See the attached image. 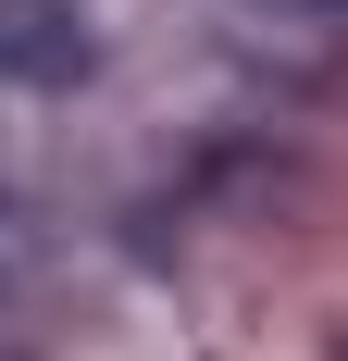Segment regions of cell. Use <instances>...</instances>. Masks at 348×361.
<instances>
[{"label":"cell","instance_id":"6da1fadb","mask_svg":"<svg viewBox=\"0 0 348 361\" xmlns=\"http://www.w3.org/2000/svg\"><path fill=\"white\" fill-rule=\"evenodd\" d=\"M100 13L87 0H0V87H87Z\"/></svg>","mask_w":348,"mask_h":361},{"label":"cell","instance_id":"7a4b0ae2","mask_svg":"<svg viewBox=\"0 0 348 361\" xmlns=\"http://www.w3.org/2000/svg\"><path fill=\"white\" fill-rule=\"evenodd\" d=\"M50 250H63V237H50V212H37L25 187L0 175V299H13V287H37V274H50Z\"/></svg>","mask_w":348,"mask_h":361},{"label":"cell","instance_id":"3957f363","mask_svg":"<svg viewBox=\"0 0 348 361\" xmlns=\"http://www.w3.org/2000/svg\"><path fill=\"white\" fill-rule=\"evenodd\" d=\"M336 13H348V0H336Z\"/></svg>","mask_w":348,"mask_h":361}]
</instances>
